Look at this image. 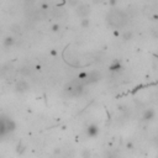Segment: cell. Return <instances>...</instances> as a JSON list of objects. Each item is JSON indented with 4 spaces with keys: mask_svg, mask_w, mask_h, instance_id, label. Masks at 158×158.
<instances>
[{
    "mask_svg": "<svg viewBox=\"0 0 158 158\" xmlns=\"http://www.w3.org/2000/svg\"><path fill=\"white\" fill-rule=\"evenodd\" d=\"M132 37H134L132 31H123V34H122L123 41H130V40H132Z\"/></svg>",
    "mask_w": 158,
    "mask_h": 158,
    "instance_id": "cell-9",
    "label": "cell"
},
{
    "mask_svg": "<svg viewBox=\"0 0 158 158\" xmlns=\"http://www.w3.org/2000/svg\"><path fill=\"white\" fill-rule=\"evenodd\" d=\"M51 30H52V32H59V30H61L59 24H53L52 27H51Z\"/></svg>",
    "mask_w": 158,
    "mask_h": 158,
    "instance_id": "cell-11",
    "label": "cell"
},
{
    "mask_svg": "<svg viewBox=\"0 0 158 158\" xmlns=\"http://www.w3.org/2000/svg\"><path fill=\"white\" fill-rule=\"evenodd\" d=\"M154 117H156V111H154V109L148 108V109L143 110V112H142V121L149 122V121L154 120Z\"/></svg>",
    "mask_w": 158,
    "mask_h": 158,
    "instance_id": "cell-6",
    "label": "cell"
},
{
    "mask_svg": "<svg viewBox=\"0 0 158 158\" xmlns=\"http://www.w3.org/2000/svg\"><path fill=\"white\" fill-rule=\"evenodd\" d=\"M123 69L122 67V63L120 59H114L111 63H110V66H109V71L112 72V73H117V72H121Z\"/></svg>",
    "mask_w": 158,
    "mask_h": 158,
    "instance_id": "cell-7",
    "label": "cell"
},
{
    "mask_svg": "<svg viewBox=\"0 0 158 158\" xmlns=\"http://www.w3.org/2000/svg\"><path fill=\"white\" fill-rule=\"evenodd\" d=\"M28 89H30L28 82L25 80V79H20L15 83V91L19 93V94H24V93L28 91Z\"/></svg>",
    "mask_w": 158,
    "mask_h": 158,
    "instance_id": "cell-4",
    "label": "cell"
},
{
    "mask_svg": "<svg viewBox=\"0 0 158 158\" xmlns=\"http://www.w3.org/2000/svg\"><path fill=\"white\" fill-rule=\"evenodd\" d=\"M101 80V73L98 72V71H91V72H88L86 73V77L84 80H82L85 85H90V84H95Z\"/></svg>",
    "mask_w": 158,
    "mask_h": 158,
    "instance_id": "cell-2",
    "label": "cell"
},
{
    "mask_svg": "<svg viewBox=\"0 0 158 158\" xmlns=\"http://www.w3.org/2000/svg\"><path fill=\"white\" fill-rule=\"evenodd\" d=\"M51 54H52V56H57V51H56V50H54V51L52 50V51H51Z\"/></svg>",
    "mask_w": 158,
    "mask_h": 158,
    "instance_id": "cell-16",
    "label": "cell"
},
{
    "mask_svg": "<svg viewBox=\"0 0 158 158\" xmlns=\"http://www.w3.org/2000/svg\"><path fill=\"white\" fill-rule=\"evenodd\" d=\"M68 4L72 6V8H77L79 5V0H68Z\"/></svg>",
    "mask_w": 158,
    "mask_h": 158,
    "instance_id": "cell-12",
    "label": "cell"
},
{
    "mask_svg": "<svg viewBox=\"0 0 158 158\" xmlns=\"http://www.w3.org/2000/svg\"><path fill=\"white\" fill-rule=\"evenodd\" d=\"M15 42H16L15 37H13V36H8V37H5V39H4V41H3V46H4L5 48H10V47H13V46L15 45Z\"/></svg>",
    "mask_w": 158,
    "mask_h": 158,
    "instance_id": "cell-8",
    "label": "cell"
},
{
    "mask_svg": "<svg viewBox=\"0 0 158 158\" xmlns=\"http://www.w3.org/2000/svg\"><path fill=\"white\" fill-rule=\"evenodd\" d=\"M116 4V0H110V5L112 6V5H115Z\"/></svg>",
    "mask_w": 158,
    "mask_h": 158,
    "instance_id": "cell-15",
    "label": "cell"
},
{
    "mask_svg": "<svg viewBox=\"0 0 158 158\" xmlns=\"http://www.w3.org/2000/svg\"><path fill=\"white\" fill-rule=\"evenodd\" d=\"M28 2H31V0H28Z\"/></svg>",
    "mask_w": 158,
    "mask_h": 158,
    "instance_id": "cell-18",
    "label": "cell"
},
{
    "mask_svg": "<svg viewBox=\"0 0 158 158\" xmlns=\"http://www.w3.org/2000/svg\"><path fill=\"white\" fill-rule=\"evenodd\" d=\"M112 34H114V36H119V35H120V31H119V30H114Z\"/></svg>",
    "mask_w": 158,
    "mask_h": 158,
    "instance_id": "cell-14",
    "label": "cell"
},
{
    "mask_svg": "<svg viewBox=\"0 0 158 158\" xmlns=\"http://www.w3.org/2000/svg\"><path fill=\"white\" fill-rule=\"evenodd\" d=\"M152 19H154V20H158V15H153V16H152Z\"/></svg>",
    "mask_w": 158,
    "mask_h": 158,
    "instance_id": "cell-17",
    "label": "cell"
},
{
    "mask_svg": "<svg viewBox=\"0 0 158 158\" xmlns=\"http://www.w3.org/2000/svg\"><path fill=\"white\" fill-rule=\"evenodd\" d=\"M75 11H77V15L80 19H84V17H88V15L90 14V8L86 4H79L75 8Z\"/></svg>",
    "mask_w": 158,
    "mask_h": 158,
    "instance_id": "cell-5",
    "label": "cell"
},
{
    "mask_svg": "<svg viewBox=\"0 0 158 158\" xmlns=\"http://www.w3.org/2000/svg\"><path fill=\"white\" fill-rule=\"evenodd\" d=\"M90 19L89 17H84V19H80V27L83 28H88L90 26Z\"/></svg>",
    "mask_w": 158,
    "mask_h": 158,
    "instance_id": "cell-10",
    "label": "cell"
},
{
    "mask_svg": "<svg viewBox=\"0 0 158 158\" xmlns=\"http://www.w3.org/2000/svg\"><path fill=\"white\" fill-rule=\"evenodd\" d=\"M100 132V129H99V126L95 123V122H91L86 126V129H85V134L88 137L90 138H95Z\"/></svg>",
    "mask_w": 158,
    "mask_h": 158,
    "instance_id": "cell-3",
    "label": "cell"
},
{
    "mask_svg": "<svg viewBox=\"0 0 158 158\" xmlns=\"http://www.w3.org/2000/svg\"><path fill=\"white\" fill-rule=\"evenodd\" d=\"M82 156H83V158H90L91 157V152L88 151V149H84L83 153H82Z\"/></svg>",
    "mask_w": 158,
    "mask_h": 158,
    "instance_id": "cell-13",
    "label": "cell"
},
{
    "mask_svg": "<svg viewBox=\"0 0 158 158\" xmlns=\"http://www.w3.org/2000/svg\"><path fill=\"white\" fill-rule=\"evenodd\" d=\"M16 130V122L10 116L2 114L0 115V138L13 134Z\"/></svg>",
    "mask_w": 158,
    "mask_h": 158,
    "instance_id": "cell-1",
    "label": "cell"
}]
</instances>
